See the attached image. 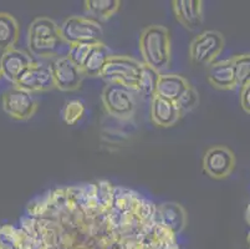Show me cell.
Listing matches in <instances>:
<instances>
[{"label": "cell", "instance_id": "cell-21", "mask_svg": "<svg viewBox=\"0 0 250 249\" xmlns=\"http://www.w3.org/2000/svg\"><path fill=\"white\" fill-rule=\"evenodd\" d=\"M235 72L236 86L244 88L250 84V54L238 55L231 59Z\"/></svg>", "mask_w": 250, "mask_h": 249}, {"label": "cell", "instance_id": "cell-6", "mask_svg": "<svg viewBox=\"0 0 250 249\" xmlns=\"http://www.w3.org/2000/svg\"><path fill=\"white\" fill-rule=\"evenodd\" d=\"M102 102L106 111L115 117L129 118L135 113L133 90L124 85L107 84L102 91Z\"/></svg>", "mask_w": 250, "mask_h": 249}, {"label": "cell", "instance_id": "cell-16", "mask_svg": "<svg viewBox=\"0 0 250 249\" xmlns=\"http://www.w3.org/2000/svg\"><path fill=\"white\" fill-rule=\"evenodd\" d=\"M189 86V82L179 75H161L157 85L156 96H160L172 102H177Z\"/></svg>", "mask_w": 250, "mask_h": 249}, {"label": "cell", "instance_id": "cell-5", "mask_svg": "<svg viewBox=\"0 0 250 249\" xmlns=\"http://www.w3.org/2000/svg\"><path fill=\"white\" fill-rule=\"evenodd\" d=\"M224 38L214 30H206L195 36L189 45V58L195 65H210L224 49Z\"/></svg>", "mask_w": 250, "mask_h": 249}, {"label": "cell", "instance_id": "cell-24", "mask_svg": "<svg viewBox=\"0 0 250 249\" xmlns=\"http://www.w3.org/2000/svg\"><path fill=\"white\" fill-rule=\"evenodd\" d=\"M91 46H92V45H88V44L70 45L66 56L75 64V65L77 66V68H80L81 70H83V64H85L86 59H87L88 52H90L91 50Z\"/></svg>", "mask_w": 250, "mask_h": 249}, {"label": "cell", "instance_id": "cell-15", "mask_svg": "<svg viewBox=\"0 0 250 249\" xmlns=\"http://www.w3.org/2000/svg\"><path fill=\"white\" fill-rule=\"evenodd\" d=\"M208 81L219 90H233L236 88L233 60L217 61L209 65Z\"/></svg>", "mask_w": 250, "mask_h": 249}, {"label": "cell", "instance_id": "cell-4", "mask_svg": "<svg viewBox=\"0 0 250 249\" xmlns=\"http://www.w3.org/2000/svg\"><path fill=\"white\" fill-rule=\"evenodd\" d=\"M143 64L128 56H113L108 59L101 77L107 84H118L136 91L142 74Z\"/></svg>", "mask_w": 250, "mask_h": 249}, {"label": "cell", "instance_id": "cell-20", "mask_svg": "<svg viewBox=\"0 0 250 249\" xmlns=\"http://www.w3.org/2000/svg\"><path fill=\"white\" fill-rule=\"evenodd\" d=\"M161 74L154 68L145 65L142 66V74H141L140 81H138L137 90L145 99H153L157 92V85L160 80Z\"/></svg>", "mask_w": 250, "mask_h": 249}, {"label": "cell", "instance_id": "cell-12", "mask_svg": "<svg viewBox=\"0 0 250 249\" xmlns=\"http://www.w3.org/2000/svg\"><path fill=\"white\" fill-rule=\"evenodd\" d=\"M173 11L177 20L187 29H198L203 23V1L201 0H174Z\"/></svg>", "mask_w": 250, "mask_h": 249}, {"label": "cell", "instance_id": "cell-3", "mask_svg": "<svg viewBox=\"0 0 250 249\" xmlns=\"http://www.w3.org/2000/svg\"><path fill=\"white\" fill-rule=\"evenodd\" d=\"M62 40L67 45L102 43L104 29L99 22L85 17H70L59 25Z\"/></svg>", "mask_w": 250, "mask_h": 249}, {"label": "cell", "instance_id": "cell-8", "mask_svg": "<svg viewBox=\"0 0 250 249\" xmlns=\"http://www.w3.org/2000/svg\"><path fill=\"white\" fill-rule=\"evenodd\" d=\"M49 68L51 70L52 80L56 89L61 91H74L83 84L85 74L77 68L66 55L50 59Z\"/></svg>", "mask_w": 250, "mask_h": 249}, {"label": "cell", "instance_id": "cell-9", "mask_svg": "<svg viewBox=\"0 0 250 249\" xmlns=\"http://www.w3.org/2000/svg\"><path fill=\"white\" fill-rule=\"evenodd\" d=\"M235 157L229 148L214 146L206 152L203 157V168L208 176L215 180L227 178L234 170Z\"/></svg>", "mask_w": 250, "mask_h": 249}, {"label": "cell", "instance_id": "cell-14", "mask_svg": "<svg viewBox=\"0 0 250 249\" xmlns=\"http://www.w3.org/2000/svg\"><path fill=\"white\" fill-rule=\"evenodd\" d=\"M179 113L176 102L166 100L160 96H154L151 100V118L157 126L169 127L179 120Z\"/></svg>", "mask_w": 250, "mask_h": 249}, {"label": "cell", "instance_id": "cell-11", "mask_svg": "<svg viewBox=\"0 0 250 249\" xmlns=\"http://www.w3.org/2000/svg\"><path fill=\"white\" fill-rule=\"evenodd\" d=\"M34 63L30 54L18 49H10L3 52L0 59V68L3 72V77L15 84L20 75Z\"/></svg>", "mask_w": 250, "mask_h": 249}, {"label": "cell", "instance_id": "cell-19", "mask_svg": "<svg viewBox=\"0 0 250 249\" xmlns=\"http://www.w3.org/2000/svg\"><path fill=\"white\" fill-rule=\"evenodd\" d=\"M121 1L118 0H86L85 9L99 20H107L117 13Z\"/></svg>", "mask_w": 250, "mask_h": 249}, {"label": "cell", "instance_id": "cell-1", "mask_svg": "<svg viewBox=\"0 0 250 249\" xmlns=\"http://www.w3.org/2000/svg\"><path fill=\"white\" fill-rule=\"evenodd\" d=\"M29 50L34 56L54 59L62 56L61 51L65 45L59 30V25L50 18L40 17L33 20L28 30Z\"/></svg>", "mask_w": 250, "mask_h": 249}, {"label": "cell", "instance_id": "cell-7", "mask_svg": "<svg viewBox=\"0 0 250 249\" xmlns=\"http://www.w3.org/2000/svg\"><path fill=\"white\" fill-rule=\"evenodd\" d=\"M3 109L11 118L19 121L29 120L33 117L38 109V102L34 99L33 93L21 89L10 88L1 96Z\"/></svg>", "mask_w": 250, "mask_h": 249}, {"label": "cell", "instance_id": "cell-10", "mask_svg": "<svg viewBox=\"0 0 250 249\" xmlns=\"http://www.w3.org/2000/svg\"><path fill=\"white\" fill-rule=\"evenodd\" d=\"M14 85L30 93L39 92V91H47L55 88L49 65L36 63V61H34L20 75Z\"/></svg>", "mask_w": 250, "mask_h": 249}, {"label": "cell", "instance_id": "cell-18", "mask_svg": "<svg viewBox=\"0 0 250 249\" xmlns=\"http://www.w3.org/2000/svg\"><path fill=\"white\" fill-rule=\"evenodd\" d=\"M20 35L19 23L9 13H0V51L14 49Z\"/></svg>", "mask_w": 250, "mask_h": 249}, {"label": "cell", "instance_id": "cell-23", "mask_svg": "<svg viewBox=\"0 0 250 249\" xmlns=\"http://www.w3.org/2000/svg\"><path fill=\"white\" fill-rule=\"evenodd\" d=\"M199 104V93L197 92L193 86L186 90V92L181 96V99L176 102L177 107H178L179 113L183 115V113H188V111H192L193 109L198 106Z\"/></svg>", "mask_w": 250, "mask_h": 249}, {"label": "cell", "instance_id": "cell-22", "mask_svg": "<svg viewBox=\"0 0 250 249\" xmlns=\"http://www.w3.org/2000/svg\"><path fill=\"white\" fill-rule=\"evenodd\" d=\"M85 115V105L80 100H71L62 109V120L67 125H76Z\"/></svg>", "mask_w": 250, "mask_h": 249}, {"label": "cell", "instance_id": "cell-13", "mask_svg": "<svg viewBox=\"0 0 250 249\" xmlns=\"http://www.w3.org/2000/svg\"><path fill=\"white\" fill-rule=\"evenodd\" d=\"M160 223L173 236H177L186 227L187 216L183 207L177 203H163L157 207Z\"/></svg>", "mask_w": 250, "mask_h": 249}, {"label": "cell", "instance_id": "cell-26", "mask_svg": "<svg viewBox=\"0 0 250 249\" xmlns=\"http://www.w3.org/2000/svg\"><path fill=\"white\" fill-rule=\"evenodd\" d=\"M1 77H3V72H1V68H0V80H1Z\"/></svg>", "mask_w": 250, "mask_h": 249}, {"label": "cell", "instance_id": "cell-25", "mask_svg": "<svg viewBox=\"0 0 250 249\" xmlns=\"http://www.w3.org/2000/svg\"><path fill=\"white\" fill-rule=\"evenodd\" d=\"M240 104L244 109L245 113L250 115V84L249 85L242 88V92H240Z\"/></svg>", "mask_w": 250, "mask_h": 249}, {"label": "cell", "instance_id": "cell-2", "mask_svg": "<svg viewBox=\"0 0 250 249\" xmlns=\"http://www.w3.org/2000/svg\"><path fill=\"white\" fill-rule=\"evenodd\" d=\"M140 49L145 65L160 72L170 63L169 33L162 25H149L141 33Z\"/></svg>", "mask_w": 250, "mask_h": 249}, {"label": "cell", "instance_id": "cell-17", "mask_svg": "<svg viewBox=\"0 0 250 249\" xmlns=\"http://www.w3.org/2000/svg\"><path fill=\"white\" fill-rule=\"evenodd\" d=\"M110 58V50L106 47V45L104 43L92 45L83 68V71L85 74V76L101 77L102 71H104V66H106V64H107Z\"/></svg>", "mask_w": 250, "mask_h": 249}]
</instances>
